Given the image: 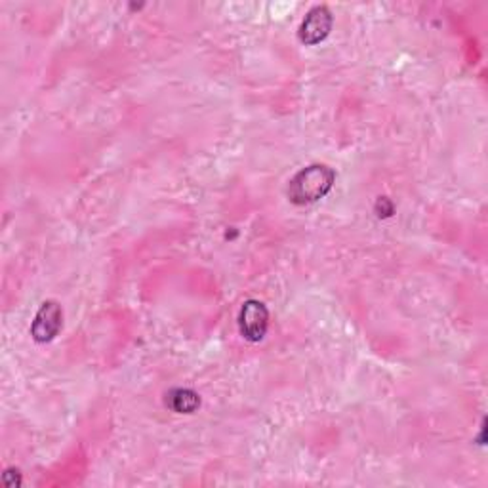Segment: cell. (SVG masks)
<instances>
[{
    "label": "cell",
    "mask_w": 488,
    "mask_h": 488,
    "mask_svg": "<svg viewBox=\"0 0 488 488\" xmlns=\"http://www.w3.org/2000/svg\"><path fill=\"white\" fill-rule=\"evenodd\" d=\"M336 182V172L327 165H312L300 170L288 184V199L294 204H313L327 194Z\"/></svg>",
    "instance_id": "cell-1"
},
{
    "label": "cell",
    "mask_w": 488,
    "mask_h": 488,
    "mask_svg": "<svg viewBox=\"0 0 488 488\" xmlns=\"http://www.w3.org/2000/svg\"><path fill=\"white\" fill-rule=\"evenodd\" d=\"M267 327H269L267 307L258 300L244 302L239 313V330L242 338L249 341H262L267 334Z\"/></svg>",
    "instance_id": "cell-2"
},
{
    "label": "cell",
    "mask_w": 488,
    "mask_h": 488,
    "mask_svg": "<svg viewBox=\"0 0 488 488\" xmlns=\"http://www.w3.org/2000/svg\"><path fill=\"white\" fill-rule=\"evenodd\" d=\"M332 23H334V18L330 10L327 6H315L313 10L307 12L305 20L300 25L298 37L303 44L315 46L330 35Z\"/></svg>",
    "instance_id": "cell-3"
},
{
    "label": "cell",
    "mask_w": 488,
    "mask_h": 488,
    "mask_svg": "<svg viewBox=\"0 0 488 488\" xmlns=\"http://www.w3.org/2000/svg\"><path fill=\"white\" fill-rule=\"evenodd\" d=\"M63 322V313L58 302H44L35 315V321L31 324V336L39 344H46V341H52L59 330Z\"/></svg>",
    "instance_id": "cell-4"
},
{
    "label": "cell",
    "mask_w": 488,
    "mask_h": 488,
    "mask_svg": "<svg viewBox=\"0 0 488 488\" xmlns=\"http://www.w3.org/2000/svg\"><path fill=\"white\" fill-rule=\"evenodd\" d=\"M167 406L177 414H193L201 406V397L193 389L176 387L167 393Z\"/></svg>",
    "instance_id": "cell-5"
}]
</instances>
